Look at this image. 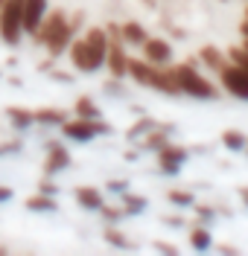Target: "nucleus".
Masks as SVG:
<instances>
[{"mask_svg": "<svg viewBox=\"0 0 248 256\" xmlns=\"http://www.w3.org/2000/svg\"><path fill=\"white\" fill-rule=\"evenodd\" d=\"M82 12H76L73 20H67L65 9H50L47 18L41 20V26L38 32L33 35V41L38 47H44L50 52V58H62L70 47V41L76 38V30H79V24H82Z\"/></svg>", "mask_w": 248, "mask_h": 256, "instance_id": "obj_1", "label": "nucleus"}, {"mask_svg": "<svg viewBox=\"0 0 248 256\" xmlns=\"http://www.w3.org/2000/svg\"><path fill=\"white\" fill-rule=\"evenodd\" d=\"M129 79L140 88H149L155 94H164V96H181L178 84L169 73V64L166 67H158V64H149L143 56L140 58H129Z\"/></svg>", "mask_w": 248, "mask_h": 256, "instance_id": "obj_2", "label": "nucleus"}, {"mask_svg": "<svg viewBox=\"0 0 248 256\" xmlns=\"http://www.w3.org/2000/svg\"><path fill=\"white\" fill-rule=\"evenodd\" d=\"M169 73H172L181 96H190V99H198V102H216L219 99V88L201 70H196L193 64H169Z\"/></svg>", "mask_w": 248, "mask_h": 256, "instance_id": "obj_3", "label": "nucleus"}, {"mask_svg": "<svg viewBox=\"0 0 248 256\" xmlns=\"http://www.w3.org/2000/svg\"><path fill=\"white\" fill-rule=\"evenodd\" d=\"M62 131V137L70 140V143H94L97 137H105V134H111L114 128L108 126L102 116L99 120H85V116H67L65 122L59 126Z\"/></svg>", "mask_w": 248, "mask_h": 256, "instance_id": "obj_4", "label": "nucleus"}, {"mask_svg": "<svg viewBox=\"0 0 248 256\" xmlns=\"http://www.w3.org/2000/svg\"><path fill=\"white\" fill-rule=\"evenodd\" d=\"M0 41L6 47H18L24 41V0L0 3Z\"/></svg>", "mask_w": 248, "mask_h": 256, "instance_id": "obj_5", "label": "nucleus"}, {"mask_svg": "<svg viewBox=\"0 0 248 256\" xmlns=\"http://www.w3.org/2000/svg\"><path fill=\"white\" fill-rule=\"evenodd\" d=\"M67 56H70V67L76 73H85V76H94L102 70V62L97 58V52L88 47L85 38H73L70 47H67Z\"/></svg>", "mask_w": 248, "mask_h": 256, "instance_id": "obj_6", "label": "nucleus"}, {"mask_svg": "<svg viewBox=\"0 0 248 256\" xmlns=\"http://www.w3.org/2000/svg\"><path fill=\"white\" fill-rule=\"evenodd\" d=\"M216 76H219V88H222L225 94H231V96H236V99L248 102V70H242L239 64L228 62Z\"/></svg>", "mask_w": 248, "mask_h": 256, "instance_id": "obj_7", "label": "nucleus"}, {"mask_svg": "<svg viewBox=\"0 0 248 256\" xmlns=\"http://www.w3.org/2000/svg\"><path fill=\"white\" fill-rule=\"evenodd\" d=\"M155 154H158V169H161V175H166V178L181 175V166L190 160L187 146H178V143H166L164 148H158Z\"/></svg>", "mask_w": 248, "mask_h": 256, "instance_id": "obj_8", "label": "nucleus"}, {"mask_svg": "<svg viewBox=\"0 0 248 256\" xmlns=\"http://www.w3.org/2000/svg\"><path fill=\"white\" fill-rule=\"evenodd\" d=\"M70 163H73L70 148H65L59 140H50L44 146V175H62L65 169H70Z\"/></svg>", "mask_w": 248, "mask_h": 256, "instance_id": "obj_9", "label": "nucleus"}, {"mask_svg": "<svg viewBox=\"0 0 248 256\" xmlns=\"http://www.w3.org/2000/svg\"><path fill=\"white\" fill-rule=\"evenodd\" d=\"M129 52L123 47V41H111V47H108V56H105V67H108V73H111V79H129Z\"/></svg>", "mask_w": 248, "mask_h": 256, "instance_id": "obj_10", "label": "nucleus"}, {"mask_svg": "<svg viewBox=\"0 0 248 256\" xmlns=\"http://www.w3.org/2000/svg\"><path fill=\"white\" fill-rule=\"evenodd\" d=\"M140 50H143V58H146L149 64H158V67L172 64V44H169L166 38H152V35H149Z\"/></svg>", "mask_w": 248, "mask_h": 256, "instance_id": "obj_11", "label": "nucleus"}, {"mask_svg": "<svg viewBox=\"0 0 248 256\" xmlns=\"http://www.w3.org/2000/svg\"><path fill=\"white\" fill-rule=\"evenodd\" d=\"M50 12V0H24V35L33 38Z\"/></svg>", "mask_w": 248, "mask_h": 256, "instance_id": "obj_12", "label": "nucleus"}, {"mask_svg": "<svg viewBox=\"0 0 248 256\" xmlns=\"http://www.w3.org/2000/svg\"><path fill=\"white\" fill-rule=\"evenodd\" d=\"M73 198H76V204L85 212H99L102 204H105V192L99 190V186H76L73 190Z\"/></svg>", "mask_w": 248, "mask_h": 256, "instance_id": "obj_13", "label": "nucleus"}, {"mask_svg": "<svg viewBox=\"0 0 248 256\" xmlns=\"http://www.w3.org/2000/svg\"><path fill=\"white\" fill-rule=\"evenodd\" d=\"M172 134H175V126H172V122H166V126L158 122V126L152 128L143 140H140V152H158V148H164V146L169 143V137H172Z\"/></svg>", "mask_w": 248, "mask_h": 256, "instance_id": "obj_14", "label": "nucleus"}, {"mask_svg": "<svg viewBox=\"0 0 248 256\" xmlns=\"http://www.w3.org/2000/svg\"><path fill=\"white\" fill-rule=\"evenodd\" d=\"M198 62L204 64L210 73H219V70L231 62V58H228V52H222L219 47H213V44H204V47L198 50Z\"/></svg>", "mask_w": 248, "mask_h": 256, "instance_id": "obj_15", "label": "nucleus"}, {"mask_svg": "<svg viewBox=\"0 0 248 256\" xmlns=\"http://www.w3.org/2000/svg\"><path fill=\"white\" fill-rule=\"evenodd\" d=\"M190 248L196 250V254H210L216 244H213V233H210V227L207 224H198V227H193L190 230Z\"/></svg>", "mask_w": 248, "mask_h": 256, "instance_id": "obj_16", "label": "nucleus"}, {"mask_svg": "<svg viewBox=\"0 0 248 256\" xmlns=\"http://www.w3.org/2000/svg\"><path fill=\"white\" fill-rule=\"evenodd\" d=\"M24 210L27 212H56L59 210V201H56V195H47V192H35V195H30L27 201H24Z\"/></svg>", "mask_w": 248, "mask_h": 256, "instance_id": "obj_17", "label": "nucleus"}, {"mask_svg": "<svg viewBox=\"0 0 248 256\" xmlns=\"http://www.w3.org/2000/svg\"><path fill=\"white\" fill-rule=\"evenodd\" d=\"M120 32H123V44H129V47H143V41L149 38L146 26H143L140 20H126V24H120Z\"/></svg>", "mask_w": 248, "mask_h": 256, "instance_id": "obj_18", "label": "nucleus"}, {"mask_svg": "<svg viewBox=\"0 0 248 256\" xmlns=\"http://www.w3.org/2000/svg\"><path fill=\"white\" fill-rule=\"evenodd\" d=\"M6 120H9V126L15 128V131H30V128H35V111H30V108L12 105V108H6Z\"/></svg>", "mask_w": 248, "mask_h": 256, "instance_id": "obj_19", "label": "nucleus"}, {"mask_svg": "<svg viewBox=\"0 0 248 256\" xmlns=\"http://www.w3.org/2000/svg\"><path fill=\"white\" fill-rule=\"evenodd\" d=\"M219 140H222V148H225V152H231V154L245 152V146H248V137L239 131V128H225Z\"/></svg>", "mask_w": 248, "mask_h": 256, "instance_id": "obj_20", "label": "nucleus"}, {"mask_svg": "<svg viewBox=\"0 0 248 256\" xmlns=\"http://www.w3.org/2000/svg\"><path fill=\"white\" fill-rule=\"evenodd\" d=\"M70 114L62 108H38L35 111V126H47V128H59Z\"/></svg>", "mask_w": 248, "mask_h": 256, "instance_id": "obj_21", "label": "nucleus"}, {"mask_svg": "<svg viewBox=\"0 0 248 256\" xmlns=\"http://www.w3.org/2000/svg\"><path fill=\"white\" fill-rule=\"evenodd\" d=\"M120 207L126 210V216H140V212L149 207V201L143 198V195H134L132 190H126L123 195H120Z\"/></svg>", "mask_w": 248, "mask_h": 256, "instance_id": "obj_22", "label": "nucleus"}, {"mask_svg": "<svg viewBox=\"0 0 248 256\" xmlns=\"http://www.w3.org/2000/svg\"><path fill=\"white\" fill-rule=\"evenodd\" d=\"M73 114H76V116H85V120H99V116H102L99 105L94 102V96H79V99L73 102Z\"/></svg>", "mask_w": 248, "mask_h": 256, "instance_id": "obj_23", "label": "nucleus"}, {"mask_svg": "<svg viewBox=\"0 0 248 256\" xmlns=\"http://www.w3.org/2000/svg\"><path fill=\"white\" fill-rule=\"evenodd\" d=\"M155 126H158V120H152V116H146V114H140V120H134V122H132V128L126 131V137H129L132 143H134V140H143Z\"/></svg>", "mask_w": 248, "mask_h": 256, "instance_id": "obj_24", "label": "nucleus"}, {"mask_svg": "<svg viewBox=\"0 0 248 256\" xmlns=\"http://www.w3.org/2000/svg\"><path fill=\"white\" fill-rule=\"evenodd\" d=\"M166 201L172 207H181V210H193L196 207V195L190 190H169L166 192Z\"/></svg>", "mask_w": 248, "mask_h": 256, "instance_id": "obj_25", "label": "nucleus"}, {"mask_svg": "<svg viewBox=\"0 0 248 256\" xmlns=\"http://www.w3.org/2000/svg\"><path fill=\"white\" fill-rule=\"evenodd\" d=\"M102 239L108 242L111 248H117V250H129V248H132V244H129V239H126V233H120V230H117V224H108V227H105Z\"/></svg>", "mask_w": 248, "mask_h": 256, "instance_id": "obj_26", "label": "nucleus"}, {"mask_svg": "<svg viewBox=\"0 0 248 256\" xmlns=\"http://www.w3.org/2000/svg\"><path fill=\"white\" fill-rule=\"evenodd\" d=\"M99 216H102V222L105 224H120L123 218H126V210L120 207V204H102Z\"/></svg>", "mask_w": 248, "mask_h": 256, "instance_id": "obj_27", "label": "nucleus"}, {"mask_svg": "<svg viewBox=\"0 0 248 256\" xmlns=\"http://www.w3.org/2000/svg\"><path fill=\"white\" fill-rule=\"evenodd\" d=\"M193 210H196V222H198V224H213V222H216V210H213V207H207V204H198V201H196V207H193Z\"/></svg>", "mask_w": 248, "mask_h": 256, "instance_id": "obj_28", "label": "nucleus"}, {"mask_svg": "<svg viewBox=\"0 0 248 256\" xmlns=\"http://www.w3.org/2000/svg\"><path fill=\"white\" fill-rule=\"evenodd\" d=\"M228 58H231L233 64H239L242 70H248V50L245 47H231L228 50Z\"/></svg>", "mask_w": 248, "mask_h": 256, "instance_id": "obj_29", "label": "nucleus"}, {"mask_svg": "<svg viewBox=\"0 0 248 256\" xmlns=\"http://www.w3.org/2000/svg\"><path fill=\"white\" fill-rule=\"evenodd\" d=\"M126 190H129V180H117V178H111V180L105 184V192H111V195H123Z\"/></svg>", "mask_w": 248, "mask_h": 256, "instance_id": "obj_30", "label": "nucleus"}, {"mask_svg": "<svg viewBox=\"0 0 248 256\" xmlns=\"http://www.w3.org/2000/svg\"><path fill=\"white\" fill-rule=\"evenodd\" d=\"M152 248H155V250H158V254H169V256H178V254H181V250H178V248H175V244H166L164 239L152 242Z\"/></svg>", "mask_w": 248, "mask_h": 256, "instance_id": "obj_31", "label": "nucleus"}, {"mask_svg": "<svg viewBox=\"0 0 248 256\" xmlns=\"http://www.w3.org/2000/svg\"><path fill=\"white\" fill-rule=\"evenodd\" d=\"M38 192H47V195H59V186L50 180V175H44L41 180H38Z\"/></svg>", "mask_w": 248, "mask_h": 256, "instance_id": "obj_32", "label": "nucleus"}, {"mask_svg": "<svg viewBox=\"0 0 248 256\" xmlns=\"http://www.w3.org/2000/svg\"><path fill=\"white\" fill-rule=\"evenodd\" d=\"M15 198V190L12 186H0V204H9Z\"/></svg>", "mask_w": 248, "mask_h": 256, "instance_id": "obj_33", "label": "nucleus"}, {"mask_svg": "<svg viewBox=\"0 0 248 256\" xmlns=\"http://www.w3.org/2000/svg\"><path fill=\"white\" fill-rule=\"evenodd\" d=\"M164 224L166 227H184V218L181 216H164Z\"/></svg>", "mask_w": 248, "mask_h": 256, "instance_id": "obj_34", "label": "nucleus"}, {"mask_svg": "<svg viewBox=\"0 0 248 256\" xmlns=\"http://www.w3.org/2000/svg\"><path fill=\"white\" fill-rule=\"evenodd\" d=\"M53 79L62 82V84H67V82H73V76H70V73H62V70H53Z\"/></svg>", "mask_w": 248, "mask_h": 256, "instance_id": "obj_35", "label": "nucleus"}, {"mask_svg": "<svg viewBox=\"0 0 248 256\" xmlns=\"http://www.w3.org/2000/svg\"><path fill=\"white\" fill-rule=\"evenodd\" d=\"M216 250H219V254H239V248H233V244H219Z\"/></svg>", "mask_w": 248, "mask_h": 256, "instance_id": "obj_36", "label": "nucleus"}, {"mask_svg": "<svg viewBox=\"0 0 248 256\" xmlns=\"http://www.w3.org/2000/svg\"><path fill=\"white\" fill-rule=\"evenodd\" d=\"M239 201L248 207V186H239Z\"/></svg>", "mask_w": 248, "mask_h": 256, "instance_id": "obj_37", "label": "nucleus"}, {"mask_svg": "<svg viewBox=\"0 0 248 256\" xmlns=\"http://www.w3.org/2000/svg\"><path fill=\"white\" fill-rule=\"evenodd\" d=\"M239 35H242V38H248V18L239 24Z\"/></svg>", "mask_w": 248, "mask_h": 256, "instance_id": "obj_38", "label": "nucleus"}, {"mask_svg": "<svg viewBox=\"0 0 248 256\" xmlns=\"http://www.w3.org/2000/svg\"><path fill=\"white\" fill-rule=\"evenodd\" d=\"M0 254H9V248H3V244H0Z\"/></svg>", "mask_w": 248, "mask_h": 256, "instance_id": "obj_39", "label": "nucleus"}, {"mask_svg": "<svg viewBox=\"0 0 248 256\" xmlns=\"http://www.w3.org/2000/svg\"><path fill=\"white\" fill-rule=\"evenodd\" d=\"M245 18H248V6H245Z\"/></svg>", "mask_w": 248, "mask_h": 256, "instance_id": "obj_40", "label": "nucleus"}, {"mask_svg": "<svg viewBox=\"0 0 248 256\" xmlns=\"http://www.w3.org/2000/svg\"><path fill=\"white\" fill-rule=\"evenodd\" d=\"M245 154H248V146H245Z\"/></svg>", "mask_w": 248, "mask_h": 256, "instance_id": "obj_41", "label": "nucleus"}, {"mask_svg": "<svg viewBox=\"0 0 248 256\" xmlns=\"http://www.w3.org/2000/svg\"><path fill=\"white\" fill-rule=\"evenodd\" d=\"M0 79H3V76H0Z\"/></svg>", "mask_w": 248, "mask_h": 256, "instance_id": "obj_42", "label": "nucleus"}, {"mask_svg": "<svg viewBox=\"0 0 248 256\" xmlns=\"http://www.w3.org/2000/svg\"><path fill=\"white\" fill-rule=\"evenodd\" d=\"M0 3H3V0H0Z\"/></svg>", "mask_w": 248, "mask_h": 256, "instance_id": "obj_43", "label": "nucleus"}]
</instances>
